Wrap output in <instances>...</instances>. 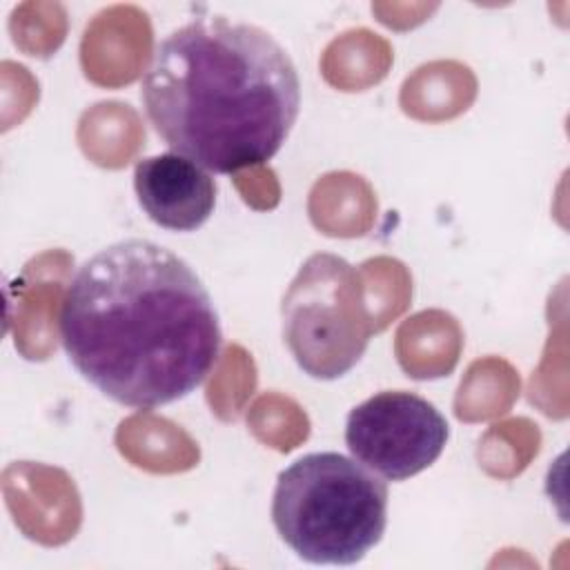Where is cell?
Instances as JSON below:
<instances>
[{
  "instance_id": "5",
  "label": "cell",
  "mask_w": 570,
  "mask_h": 570,
  "mask_svg": "<svg viewBox=\"0 0 570 570\" xmlns=\"http://www.w3.org/2000/svg\"><path fill=\"white\" fill-rule=\"evenodd\" d=\"M450 425L423 396L405 390L379 392L350 410V454L387 481H405L430 468L445 450Z\"/></svg>"
},
{
  "instance_id": "1",
  "label": "cell",
  "mask_w": 570,
  "mask_h": 570,
  "mask_svg": "<svg viewBox=\"0 0 570 570\" xmlns=\"http://www.w3.org/2000/svg\"><path fill=\"white\" fill-rule=\"evenodd\" d=\"M58 332L85 381L138 410L189 396L214 370L223 343L198 274L147 238L111 243L73 272Z\"/></svg>"
},
{
  "instance_id": "2",
  "label": "cell",
  "mask_w": 570,
  "mask_h": 570,
  "mask_svg": "<svg viewBox=\"0 0 570 570\" xmlns=\"http://www.w3.org/2000/svg\"><path fill=\"white\" fill-rule=\"evenodd\" d=\"M140 98L151 127L176 154L234 174L278 154L298 118L301 80L272 33L207 16L156 45Z\"/></svg>"
},
{
  "instance_id": "6",
  "label": "cell",
  "mask_w": 570,
  "mask_h": 570,
  "mask_svg": "<svg viewBox=\"0 0 570 570\" xmlns=\"http://www.w3.org/2000/svg\"><path fill=\"white\" fill-rule=\"evenodd\" d=\"M134 189L149 220L171 232L198 229L216 205V180L205 167L176 151L138 160Z\"/></svg>"
},
{
  "instance_id": "4",
  "label": "cell",
  "mask_w": 570,
  "mask_h": 570,
  "mask_svg": "<svg viewBox=\"0 0 570 570\" xmlns=\"http://www.w3.org/2000/svg\"><path fill=\"white\" fill-rule=\"evenodd\" d=\"M281 316L283 338L296 365L321 381L347 374L374 330L361 274L345 258L327 252L303 263L283 296Z\"/></svg>"
},
{
  "instance_id": "3",
  "label": "cell",
  "mask_w": 570,
  "mask_h": 570,
  "mask_svg": "<svg viewBox=\"0 0 570 570\" xmlns=\"http://www.w3.org/2000/svg\"><path fill=\"white\" fill-rule=\"evenodd\" d=\"M272 521L303 561L352 566L385 532L387 485L354 456L303 454L276 479Z\"/></svg>"
}]
</instances>
